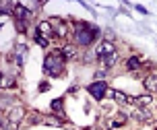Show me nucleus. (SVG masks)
I'll return each instance as SVG.
<instances>
[{
	"instance_id": "f257e3e1",
	"label": "nucleus",
	"mask_w": 157,
	"mask_h": 130,
	"mask_svg": "<svg viewBox=\"0 0 157 130\" xmlns=\"http://www.w3.org/2000/svg\"><path fill=\"white\" fill-rule=\"evenodd\" d=\"M101 35V31L97 25H87V23H75V29H72V39L77 46L89 48L95 39Z\"/></svg>"
},
{
	"instance_id": "f03ea898",
	"label": "nucleus",
	"mask_w": 157,
	"mask_h": 130,
	"mask_svg": "<svg viewBox=\"0 0 157 130\" xmlns=\"http://www.w3.org/2000/svg\"><path fill=\"white\" fill-rule=\"evenodd\" d=\"M44 70H46V75H50V77H58V75H62L64 70V58L62 54H48L46 56V62H44Z\"/></svg>"
},
{
	"instance_id": "7ed1b4c3",
	"label": "nucleus",
	"mask_w": 157,
	"mask_h": 130,
	"mask_svg": "<svg viewBox=\"0 0 157 130\" xmlns=\"http://www.w3.org/2000/svg\"><path fill=\"white\" fill-rule=\"evenodd\" d=\"M87 91H89V95H93L95 99L101 101L105 95H108V87H105V83L103 81H95V83H91L89 87H87Z\"/></svg>"
},
{
	"instance_id": "20e7f679",
	"label": "nucleus",
	"mask_w": 157,
	"mask_h": 130,
	"mask_svg": "<svg viewBox=\"0 0 157 130\" xmlns=\"http://www.w3.org/2000/svg\"><path fill=\"white\" fill-rule=\"evenodd\" d=\"M50 23H52V29H54V37H66V33H68V25L64 23L62 19H50Z\"/></svg>"
},
{
	"instance_id": "39448f33",
	"label": "nucleus",
	"mask_w": 157,
	"mask_h": 130,
	"mask_svg": "<svg viewBox=\"0 0 157 130\" xmlns=\"http://www.w3.org/2000/svg\"><path fill=\"white\" fill-rule=\"evenodd\" d=\"M116 52V46L112 44V41H101L99 46L95 48V54H97V60H101V58H105V56H110V54H114Z\"/></svg>"
},
{
	"instance_id": "423d86ee",
	"label": "nucleus",
	"mask_w": 157,
	"mask_h": 130,
	"mask_svg": "<svg viewBox=\"0 0 157 130\" xmlns=\"http://www.w3.org/2000/svg\"><path fill=\"white\" fill-rule=\"evenodd\" d=\"M13 15H15L17 21H27V19H31V10L25 6V4H15V10H13Z\"/></svg>"
},
{
	"instance_id": "0eeeda50",
	"label": "nucleus",
	"mask_w": 157,
	"mask_h": 130,
	"mask_svg": "<svg viewBox=\"0 0 157 130\" xmlns=\"http://www.w3.org/2000/svg\"><path fill=\"white\" fill-rule=\"evenodd\" d=\"M23 116H25V109L17 105V107H13V109H8V122L19 124L21 120H23Z\"/></svg>"
},
{
	"instance_id": "6e6552de",
	"label": "nucleus",
	"mask_w": 157,
	"mask_h": 130,
	"mask_svg": "<svg viewBox=\"0 0 157 130\" xmlns=\"http://www.w3.org/2000/svg\"><path fill=\"white\" fill-rule=\"evenodd\" d=\"M132 118L134 120H139V122H149L151 120V112L149 109H145V107H136L132 112Z\"/></svg>"
},
{
	"instance_id": "1a4fd4ad",
	"label": "nucleus",
	"mask_w": 157,
	"mask_h": 130,
	"mask_svg": "<svg viewBox=\"0 0 157 130\" xmlns=\"http://www.w3.org/2000/svg\"><path fill=\"white\" fill-rule=\"evenodd\" d=\"M37 31L44 35V37H48V39L54 37V29H52V23H50V21H41L39 27H37Z\"/></svg>"
},
{
	"instance_id": "9d476101",
	"label": "nucleus",
	"mask_w": 157,
	"mask_h": 130,
	"mask_svg": "<svg viewBox=\"0 0 157 130\" xmlns=\"http://www.w3.org/2000/svg\"><path fill=\"white\" fill-rule=\"evenodd\" d=\"M143 85H145V89L149 93H157V77L155 75H147L143 78Z\"/></svg>"
},
{
	"instance_id": "9b49d317",
	"label": "nucleus",
	"mask_w": 157,
	"mask_h": 130,
	"mask_svg": "<svg viewBox=\"0 0 157 130\" xmlns=\"http://www.w3.org/2000/svg\"><path fill=\"white\" fill-rule=\"evenodd\" d=\"M128 103H136V105H151L153 103V95H143V97H128Z\"/></svg>"
},
{
	"instance_id": "f8f14e48",
	"label": "nucleus",
	"mask_w": 157,
	"mask_h": 130,
	"mask_svg": "<svg viewBox=\"0 0 157 130\" xmlns=\"http://www.w3.org/2000/svg\"><path fill=\"white\" fill-rule=\"evenodd\" d=\"M99 62H101V66H103V68H112V66H114V64L118 62V52H114V54H110V56L101 58Z\"/></svg>"
},
{
	"instance_id": "ddd939ff",
	"label": "nucleus",
	"mask_w": 157,
	"mask_h": 130,
	"mask_svg": "<svg viewBox=\"0 0 157 130\" xmlns=\"http://www.w3.org/2000/svg\"><path fill=\"white\" fill-rule=\"evenodd\" d=\"M141 66H143V62H141L139 56H130V58L126 60V68H128V70H139Z\"/></svg>"
},
{
	"instance_id": "4468645a",
	"label": "nucleus",
	"mask_w": 157,
	"mask_h": 130,
	"mask_svg": "<svg viewBox=\"0 0 157 130\" xmlns=\"http://www.w3.org/2000/svg\"><path fill=\"white\" fill-rule=\"evenodd\" d=\"M50 107L54 109V114L62 116V109H64V99H54L52 103H50Z\"/></svg>"
},
{
	"instance_id": "2eb2a0df",
	"label": "nucleus",
	"mask_w": 157,
	"mask_h": 130,
	"mask_svg": "<svg viewBox=\"0 0 157 130\" xmlns=\"http://www.w3.org/2000/svg\"><path fill=\"white\" fill-rule=\"evenodd\" d=\"M15 85H17L15 77H4V75H2V89H10V87H15Z\"/></svg>"
},
{
	"instance_id": "dca6fc26",
	"label": "nucleus",
	"mask_w": 157,
	"mask_h": 130,
	"mask_svg": "<svg viewBox=\"0 0 157 130\" xmlns=\"http://www.w3.org/2000/svg\"><path fill=\"white\" fill-rule=\"evenodd\" d=\"M35 41H37V44H39L41 48H48V46H50V39L44 37V35H41L39 31H35Z\"/></svg>"
},
{
	"instance_id": "f3484780",
	"label": "nucleus",
	"mask_w": 157,
	"mask_h": 130,
	"mask_svg": "<svg viewBox=\"0 0 157 130\" xmlns=\"http://www.w3.org/2000/svg\"><path fill=\"white\" fill-rule=\"evenodd\" d=\"M60 54H62L64 60H68V58H72V56H75V48H72V46H64Z\"/></svg>"
},
{
	"instance_id": "a211bd4d",
	"label": "nucleus",
	"mask_w": 157,
	"mask_h": 130,
	"mask_svg": "<svg viewBox=\"0 0 157 130\" xmlns=\"http://www.w3.org/2000/svg\"><path fill=\"white\" fill-rule=\"evenodd\" d=\"M17 31L19 33H25L27 31V21H17Z\"/></svg>"
},
{
	"instance_id": "6ab92c4d",
	"label": "nucleus",
	"mask_w": 157,
	"mask_h": 130,
	"mask_svg": "<svg viewBox=\"0 0 157 130\" xmlns=\"http://www.w3.org/2000/svg\"><path fill=\"white\" fill-rule=\"evenodd\" d=\"M44 122L46 124H54V126H62V120H58V118H46Z\"/></svg>"
},
{
	"instance_id": "aec40b11",
	"label": "nucleus",
	"mask_w": 157,
	"mask_h": 130,
	"mask_svg": "<svg viewBox=\"0 0 157 130\" xmlns=\"http://www.w3.org/2000/svg\"><path fill=\"white\" fill-rule=\"evenodd\" d=\"M105 77V68L103 70H97V72H95V78H103Z\"/></svg>"
},
{
	"instance_id": "412c9836",
	"label": "nucleus",
	"mask_w": 157,
	"mask_h": 130,
	"mask_svg": "<svg viewBox=\"0 0 157 130\" xmlns=\"http://www.w3.org/2000/svg\"><path fill=\"white\" fill-rule=\"evenodd\" d=\"M136 10H139V13H143V15H147V8L141 6V4H136Z\"/></svg>"
},
{
	"instance_id": "4be33fe9",
	"label": "nucleus",
	"mask_w": 157,
	"mask_h": 130,
	"mask_svg": "<svg viewBox=\"0 0 157 130\" xmlns=\"http://www.w3.org/2000/svg\"><path fill=\"white\" fill-rule=\"evenodd\" d=\"M6 130H17V124H13V122H8V124H6Z\"/></svg>"
},
{
	"instance_id": "5701e85b",
	"label": "nucleus",
	"mask_w": 157,
	"mask_h": 130,
	"mask_svg": "<svg viewBox=\"0 0 157 130\" xmlns=\"http://www.w3.org/2000/svg\"><path fill=\"white\" fill-rule=\"evenodd\" d=\"M48 87H50L48 83H41V85H39V89H41V91H48Z\"/></svg>"
}]
</instances>
